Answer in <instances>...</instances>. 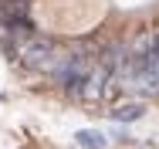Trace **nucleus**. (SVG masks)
I'll list each match as a JSON object with an SVG mask.
<instances>
[{
  "label": "nucleus",
  "instance_id": "f257e3e1",
  "mask_svg": "<svg viewBox=\"0 0 159 149\" xmlns=\"http://www.w3.org/2000/svg\"><path fill=\"white\" fill-rule=\"evenodd\" d=\"M54 54H58V48L48 37H37V34L20 44V61H24V68H34V71H48V64L54 61Z\"/></svg>",
  "mask_w": 159,
  "mask_h": 149
},
{
  "label": "nucleus",
  "instance_id": "f03ea898",
  "mask_svg": "<svg viewBox=\"0 0 159 149\" xmlns=\"http://www.w3.org/2000/svg\"><path fill=\"white\" fill-rule=\"evenodd\" d=\"M115 71L102 61V64H95L92 71H88V78H85V91H81V98H102L105 95V88H108V78H112Z\"/></svg>",
  "mask_w": 159,
  "mask_h": 149
},
{
  "label": "nucleus",
  "instance_id": "7ed1b4c3",
  "mask_svg": "<svg viewBox=\"0 0 159 149\" xmlns=\"http://www.w3.org/2000/svg\"><path fill=\"white\" fill-rule=\"evenodd\" d=\"M75 139H78V146L81 149H105V132H92V129H85V132H75Z\"/></svg>",
  "mask_w": 159,
  "mask_h": 149
},
{
  "label": "nucleus",
  "instance_id": "20e7f679",
  "mask_svg": "<svg viewBox=\"0 0 159 149\" xmlns=\"http://www.w3.org/2000/svg\"><path fill=\"white\" fill-rule=\"evenodd\" d=\"M142 105H125V109H115V119L119 122H132V119H142Z\"/></svg>",
  "mask_w": 159,
  "mask_h": 149
}]
</instances>
